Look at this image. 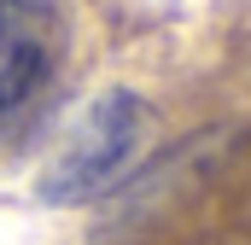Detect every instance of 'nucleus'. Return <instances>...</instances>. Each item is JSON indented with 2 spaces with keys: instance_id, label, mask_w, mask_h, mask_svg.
Here are the masks:
<instances>
[{
  "instance_id": "f257e3e1",
  "label": "nucleus",
  "mask_w": 251,
  "mask_h": 245,
  "mask_svg": "<svg viewBox=\"0 0 251 245\" xmlns=\"http://www.w3.org/2000/svg\"><path fill=\"white\" fill-rule=\"evenodd\" d=\"M146 140H152V105L140 94H128V88H105L64 128L59 152L35 175V193L47 204H88V198L111 193L140 164Z\"/></svg>"
},
{
  "instance_id": "f03ea898",
  "label": "nucleus",
  "mask_w": 251,
  "mask_h": 245,
  "mask_svg": "<svg viewBox=\"0 0 251 245\" xmlns=\"http://www.w3.org/2000/svg\"><path fill=\"white\" fill-rule=\"evenodd\" d=\"M53 53H59L53 12L41 0H0V128L41 99Z\"/></svg>"
}]
</instances>
